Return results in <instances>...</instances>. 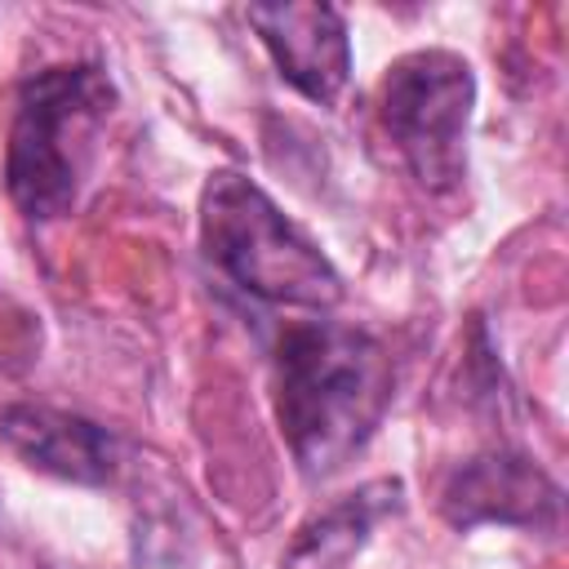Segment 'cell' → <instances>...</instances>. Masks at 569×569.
Returning a JSON list of instances; mask_svg holds the SVG:
<instances>
[{"label":"cell","mask_w":569,"mask_h":569,"mask_svg":"<svg viewBox=\"0 0 569 569\" xmlns=\"http://www.w3.org/2000/svg\"><path fill=\"white\" fill-rule=\"evenodd\" d=\"M391 405V360L378 338L338 320L289 325L276 347V418L307 480L342 471Z\"/></svg>","instance_id":"1"},{"label":"cell","mask_w":569,"mask_h":569,"mask_svg":"<svg viewBox=\"0 0 569 569\" xmlns=\"http://www.w3.org/2000/svg\"><path fill=\"white\" fill-rule=\"evenodd\" d=\"M111 102L116 89L93 62L36 71L18 89L4 147V187L27 218L49 222L80 200Z\"/></svg>","instance_id":"2"},{"label":"cell","mask_w":569,"mask_h":569,"mask_svg":"<svg viewBox=\"0 0 569 569\" xmlns=\"http://www.w3.org/2000/svg\"><path fill=\"white\" fill-rule=\"evenodd\" d=\"M200 244L218 271H227L244 293L329 311L342 298V276L333 262L280 213V204L236 169L204 182L200 196Z\"/></svg>","instance_id":"3"},{"label":"cell","mask_w":569,"mask_h":569,"mask_svg":"<svg viewBox=\"0 0 569 569\" xmlns=\"http://www.w3.org/2000/svg\"><path fill=\"white\" fill-rule=\"evenodd\" d=\"M476 102L471 67L449 49L405 53L382 80V129L431 191H445L462 178V138Z\"/></svg>","instance_id":"4"},{"label":"cell","mask_w":569,"mask_h":569,"mask_svg":"<svg viewBox=\"0 0 569 569\" xmlns=\"http://www.w3.org/2000/svg\"><path fill=\"white\" fill-rule=\"evenodd\" d=\"M249 27L280 76L311 102H333L351 80V40L333 4H249Z\"/></svg>","instance_id":"5"},{"label":"cell","mask_w":569,"mask_h":569,"mask_svg":"<svg viewBox=\"0 0 569 569\" xmlns=\"http://www.w3.org/2000/svg\"><path fill=\"white\" fill-rule=\"evenodd\" d=\"M445 520L471 525H547L560 511V489L520 453H485L453 471L445 485Z\"/></svg>","instance_id":"6"},{"label":"cell","mask_w":569,"mask_h":569,"mask_svg":"<svg viewBox=\"0 0 569 569\" xmlns=\"http://www.w3.org/2000/svg\"><path fill=\"white\" fill-rule=\"evenodd\" d=\"M4 445L36 471H49L58 480L76 485H107L116 471V440L107 427L62 413L49 405H13L0 413Z\"/></svg>","instance_id":"7"},{"label":"cell","mask_w":569,"mask_h":569,"mask_svg":"<svg viewBox=\"0 0 569 569\" xmlns=\"http://www.w3.org/2000/svg\"><path fill=\"white\" fill-rule=\"evenodd\" d=\"M400 498V485L396 480H378V485H365L360 493H351L347 502H338L329 516H320L311 529H302V538L293 542L284 569H342V560L365 542L369 525L396 507Z\"/></svg>","instance_id":"8"}]
</instances>
